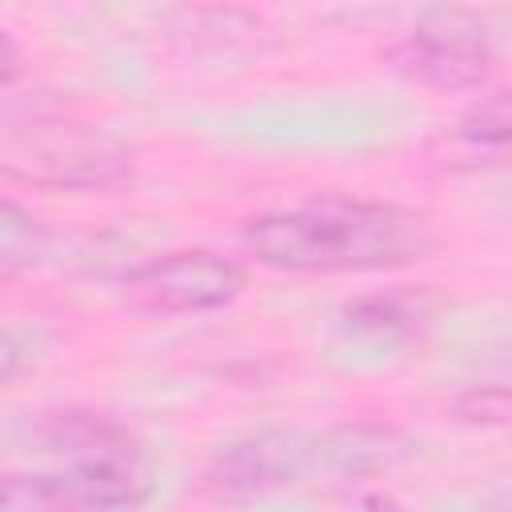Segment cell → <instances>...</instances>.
I'll list each match as a JSON object with an SVG mask.
<instances>
[{
	"mask_svg": "<svg viewBox=\"0 0 512 512\" xmlns=\"http://www.w3.org/2000/svg\"><path fill=\"white\" fill-rule=\"evenodd\" d=\"M240 244L264 268L300 276L396 272L420 264L436 248L424 212L388 200L324 196L312 204L268 208L240 224Z\"/></svg>",
	"mask_w": 512,
	"mask_h": 512,
	"instance_id": "6da1fadb",
	"label": "cell"
},
{
	"mask_svg": "<svg viewBox=\"0 0 512 512\" xmlns=\"http://www.w3.org/2000/svg\"><path fill=\"white\" fill-rule=\"evenodd\" d=\"M32 452L56 460L52 472L64 476L80 512H132L156 488L144 444L100 412H40L32 420Z\"/></svg>",
	"mask_w": 512,
	"mask_h": 512,
	"instance_id": "7a4b0ae2",
	"label": "cell"
},
{
	"mask_svg": "<svg viewBox=\"0 0 512 512\" xmlns=\"http://www.w3.org/2000/svg\"><path fill=\"white\" fill-rule=\"evenodd\" d=\"M4 176L24 180L52 192H96L116 188L132 176V148L80 120L64 116H32L28 128H4Z\"/></svg>",
	"mask_w": 512,
	"mask_h": 512,
	"instance_id": "3957f363",
	"label": "cell"
},
{
	"mask_svg": "<svg viewBox=\"0 0 512 512\" xmlns=\"http://www.w3.org/2000/svg\"><path fill=\"white\" fill-rule=\"evenodd\" d=\"M388 64L424 88L468 92L488 80L496 48L476 12L432 8L388 48Z\"/></svg>",
	"mask_w": 512,
	"mask_h": 512,
	"instance_id": "277c9868",
	"label": "cell"
},
{
	"mask_svg": "<svg viewBox=\"0 0 512 512\" xmlns=\"http://www.w3.org/2000/svg\"><path fill=\"white\" fill-rule=\"evenodd\" d=\"M248 284V272L212 248H180L124 272L120 300L144 316H196L228 308Z\"/></svg>",
	"mask_w": 512,
	"mask_h": 512,
	"instance_id": "5b68a950",
	"label": "cell"
},
{
	"mask_svg": "<svg viewBox=\"0 0 512 512\" xmlns=\"http://www.w3.org/2000/svg\"><path fill=\"white\" fill-rule=\"evenodd\" d=\"M324 468L320 436L292 428H260L228 440L212 460V484L224 496H260L284 484H300Z\"/></svg>",
	"mask_w": 512,
	"mask_h": 512,
	"instance_id": "8992f818",
	"label": "cell"
},
{
	"mask_svg": "<svg viewBox=\"0 0 512 512\" xmlns=\"http://www.w3.org/2000/svg\"><path fill=\"white\" fill-rule=\"evenodd\" d=\"M436 296L428 288H388V292H368L344 304L340 312V332L348 340L372 344V348H392L412 336H420L432 316H436Z\"/></svg>",
	"mask_w": 512,
	"mask_h": 512,
	"instance_id": "52a82bcc",
	"label": "cell"
},
{
	"mask_svg": "<svg viewBox=\"0 0 512 512\" xmlns=\"http://www.w3.org/2000/svg\"><path fill=\"white\" fill-rule=\"evenodd\" d=\"M48 256V228L24 212L16 200H4L0 208V276L12 280L16 272L36 268Z\"/></svg>",
	"mask_w": 512,
	"mask_h": 512,
	"instance_id": "ba28073f",
	"label": "cell"
},
{
	"mask_svg": "<svg viewBox=\"0 0 512 512\" xmlns=\"http://www.w3.org/2000/svg\"><path fill=\"white\" fill-rule=\"evenodd\" d=\"M0 512H80L60 472H4Z\"/></svg>",
	"mask_w": 512,
	"mask_h": 512,
	"instance_id": "9c48e42d",
	"label": "cell"
},
{
	"mask_svg": "<svg viewBox=\"0 0 512 512\" xmlns=\"http://www.w3.org/2000/svg\"><path fill=\"white\" fill-rule=\"evenodd\" d=\"M460 136L472 144H512V92L476 104L460 120Z\"/></svg>",
	"mask_w": 512,
	"mask_h": 512,
	"instance_id": "30bf717a",
	"label": "cell"
},
{
	"mask_svg": "<svg viewBox=\"0 0 512 512\" xmlns=\"http://www.w3.org/2000/svg\"><path fill=\"white\" fill-rule=\"evenodd\" d=\"M456 408H460L464 420H504V416H512V392L480 388V392H468Z\"/></svg>",
	"mask_w": 512,
	"mask_h": 512,
	"instance_id": "8fae6325",
	"label": "cell"
},
{
	"mask_svg": "<svg viewBox=\"0 0 512 512\" xmlns=\"http://www.w3.org/2000/svg\"><path fill=\"white\" fill-rule=\"evenodd\" d=\"M0 52H4V68H0V76H4V88H12L16 84V40H12V32H0Z\"/></svg>",
	"mask_w": 512,
	"mask_h": 512,
	"instance_id": "7c38bea8",
	"label": "cell"
}]
</instances>
